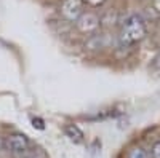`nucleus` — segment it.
I'll use <instances>...</instances> for the list:
<instances>
[{
  "label": "nucleus",
  "mask_w": 160,
  "mask_h": 158,
  "mask_svg": "<svg viewBox=\"0 0 160 158\" xmlns=\"http://www.w3.org/2000/svg\"><path fill=\"white\" fill-rule=\"evenodd\" d=\"M152 67H154L155 70H158V72H160V55H158V56H157V58L154 59V64H152Z\"/></svg>",
  "instance_id": "9d476101"
},
{
  "label": "nucleus",
  "mask_w": 160,
  "mask_h": 158,
  "mask_svg": "<svg viewBox=\"0 0 160 158\" xmlns=\"http://www.w3.org/2000/svg\"><path fill=\"white\" fill-rule=\"evenodd\" d=\"M82 3H83V5H88V7H93V8H96V7L104 5L106 0H82Z\"/></svg>",
  "instance_id": "0eeeda50"
},
{
  "label": "nucleus",
  "mask_w": 160,
  "mask_h": 158,
  "mask_svg": "<svg viewBox=\"0 0 160 158\" xmlns=\"http://www.w3.org/2000/svg\"><path fill=\"white\" fill-rule=\"evenodd\" d=\"M3 147V141H2V137H0V149Z\"/></svg>",
  "instance_id": "9b49d317"
},
{
  "label": "nucleus",
  "mask_w": 160,
  "mask_h": 158,
  "mask_svg": "<svg viewBox=\"0 0 160 158\" xmlns=\"http://www.w3.org/2000/svg\"><path fill=\"white\" fill-rule=\"evenodd\" d=\"M146 34H148V29H146V24H144L142 18L138 15H130L120 24L118 42L123 46H130V45H135V43L141 42L146 37Z\"/></svg>",
  "instance_id": "f257e3e1"
},
{
  "label": "nucleus",
  "mask_w": 160,
  "mask_h": 158,
  "mask_svg": "<svg viewBox=\"0 0 160 158\" xmlns=\"http://www.w3.org/2000/svg\"><path fill=\"white\" fill-rule=\"evenodd\" d=\"M151 155H152V158H160V141H157L154 146H152Z\"/></svg>",
  "instance_id": "6e6552de"
},
{
  "label": "nucleus",
  "mask_w": 160,
  "mask_h": 158,
  "mask_svg": "<svg viewBox=\"0 0 160 158\" xmlns=\"http://www.w3.org/2000/svg\"><path fill=\"white\" fill-rule=\"evenodd\" d=\"M59 13L64 19L77 21L83 15V3L82 0H62L59 5Z\"/></svg>",
  "instance_id": "7ed1b4c3"
},
{
  "label": "nucleus",
  "mask_w": 160,
  "mask_h": 158,
  "mask_svg": "<svg viewBox=\"0 0 160 158\" xmlns=\"http://www.w3.org/2000/svg\"><path fill=\"white\" fill-rule=\"evenodd\" d=\"M3 147L13 155H24L31 150V141L28 136L15 133V134H10L3 141Z\"/></svg>",
  "instance_id": "f03ea898"
},
{
  "label": "nucleus",
  "mask_w": 160,
  "mask_h": 158,
  "mask_svg": "<svg viewBox=\"0 0 160 158\" xmlns=\"http://www.w3.org/2000/svg\"><path fill=\"white\" fill-rule=\"evenodd\" d=\"M32 125H34V128H38V129H43V128H45V126H43V122L40 120V118H34Z\"/></svg>",
  "instance_id": "1a4fd4ad"
},
{
  "label": "nucleus",
  "mask_w": 160,
  "mask_h": 158,
  "mask_svg": "<svg viewBox=\"0 0 160 158\" xmlns=\"http://www.w3.org/2000/svg\"><path fill=\"white\" fill-rule=\"evenodd\" d=\"M127 158H149V153H148L146 149L138 146V147L130 149V152L127 153Z\"/></svg>",
  "instance_id": "423d86ee"
},
{
  "label": "nucleus",
  "mask_w": 160,
  "mask_h": 158,
  "mask_svg": "<svg viewBox=\"0 0 160 158\" xmlns=\"http://www.w3.org/2000/svg\"><path fill=\"white\" fill-rule=\"evenodd\" d=\"M99 18L95 15V13H83L77 21H75V26L80 32L83 34H91L95 32L98 27H99Z\"/></svg>",
  "instance_id": "20e7f679"
},
{
  "label": "nucleus",
  "mask_w": 160,
  "mask_h": 158,
  "mask_svg": "<svg viewBox=\"0 0 160 158\" xmlns=\"http://www.w3.org/2000/svg\"><path fill=\"white\" fill-rule=\"evenodd\" d=\"M64 133H66V136H68L72 142H75V144H78V142L83 141L82 129H80L78 126H75V125H66V126H64Z\"/></svg>",
  "instance_id": "39448f33"
}]
</instances>
